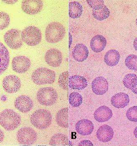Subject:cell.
Here are the masks:
<instances>
[{
	"mask_svg": "<svg viewBox=\"0 0 137 146\" xmlns=\"http://www.w3.org/2000/svg\"><path fill=\"white\" fill-rule=\"evenodd\" d=\"M21 121L20 115L11 109H5L0 113V125L8 131L17 128L20 124Z\"/></svg>",
	"mask_w": 137,
	"mask_h": 146,
	"instance_id": "obj_1",
	"label": "cell"
},
{
	"mask_svg": "<svg viewBox=\"0 0 137 146\" xmlns=\"http://www.w3.org/2000/svg\"><path fill=\"white\" fill-rule=\"evenodd\" d=\"M30 121L32 124L38 129L41 130L47 129L51 124L52 115L46 109H39L32 115Z\"/></svg>",
	"mask_w": 137,
	"mask_h": 146,
	"instance_id": "obj_2",
	"label": "cell"
},
{
	"mask_svg": "<svg viewBox=\"0 0 137 146\" xmlns=\"http://www.w3.org/2000/svg\"><path fill=\"white\" fill-rule=\"evenodd\" d=\"M66 34L65 28L58 22L49 24L45 29V38L49 43H57L62 40Z\"/></svg>",
	"mask_w": 137,
	"mask_h": 146,
	"instance_id": "obj_3",
	"label": "cell"
},
{
	"mask_svg": "<svg viewBox=\"0 0 137 146\" xmlns=\"http://www.w3.org/2000/svg\"><path fill=\"white\" fill-rule=\"evenodd\" d=\"M55 72L47 68H40L36 70L32 75V79L37 85L52 84L55 80Z\"/></svg>",
	"mask_w": 137,
	"mask_h": 146,
	"instance_id": "obj_4",
	"label": "cell"
},
{
	"mask_svg": "<svg viewBox=\"0 0 137 146\" xmlns=\"http://www.w3.org/2000/svg\"><path fill=\"white\" fill-rule=\"evenodd\" d=\"M58 94L55 90L51 87H46L39 89L37 93V100L39 103L50 106L55 103Z\"/></svg>",
	"mask_w": 137,
	"mask_h": 146,
	"instance_id": "obj_5",
	"label": "cell"
},
{
	"mask_svg": "<svg viewBox=\"0 0 137 146\" xmlns=\"http://www.w3.org/2000/svg\"><path fill=\"white\" fill-rule=\"evenodd\" d=\"M22 40L30 46L37 45L41 42L42 34L36 27L29 26L24 29L21 34Z\"/></svg>",
	"mask_w": 137,
	"mask_h": 146,
	"instance_id": "obj_6",
	"label": "cell"
},
{
	"mask_svg": "<svg viewBox=\"0 0 137 146\" xmlns=\"http://www.w3.org/2000/svg\"><path fill=\"white\" fill-rule=\"evenodd\" d=\"M21 34L20 30L14 29H10L5 34V42L12 49H18L23 44Z\"/></svg>",
	"mask_w": 137,
	"mask_h": 146,
	"instance_id": "obj_7",
	"label": "cell"
},
{
	"mask_svg": "<svg viewBox=\"0 0 137 146\" xmlns=\"http://www.w3.org/2000/svg\"><path fill=\"white\" fill-rule=\"evenodd\" d=\"M17 137L20 144L31 145L36 142L37 134L34 129L31 127H23L17 132Z\"/></svg>",
	"mask_w": 137,
	"mask_h": 146,
	"instance_id": "obj_8",
	"label": "cell"
},
{
	"mask_svg": "<svg viewBox=\"0 0 137 146\" xmlns=\"http://www.w3.org/2000/svg\"><path fill=\"white\" fill-rule=\"evenodd\" d=\"M3 87L5 92L12 94L18 92L21 87L20 79L14 75L6 76L3 81Z\"/></svg>",
	"mask_w": 137,
	"mask_h": 146,
	"instance_id": "obj_9",
	"label": "cell"
},
{
	"mask_svg": "<svg viewBox=\"0 0 137 146\" xmlns=\"http://www.w3.org/2000/svg\"><path fill=\"white\" fill-rule=\"evenodd\" d=\"M13 69L19 73H23L28 71L31 66L30 59L24 56H17L14 58L12 62Z\"/></svg>",
	"mask_w": 137,
	"mask_h": 146,
	"instance_id": "obj_10",
	"label": "cell"
},
{
	"mask_svg": "<svg viewBox=\"0 0 137 146\" xmlns=\"http://www.w3.org/2000/svg\"><path fill=\"white\" fill-rule=\"evenodd\" d=\"M43 2L41 0H26L22 3V9L27 14L33 15L41 11L43 9Z\"/></svg>",
	"mask_w": 137,
	"mask_h": 146,
	"instance_id": "obj_11",
	"label": "cell"
},
{
	"mask_svg": "<svg viewBox=\"0 0 137 146\" xmlns=\"http://www.w3.org/2000/svg\"><path fill=\"white\" fill-rule=\"evenodd\" d=\"M45 60L49 66L55 68L58 67L62 63L63 55L58 49L52 48L46 52Z\"/></svg>",
	"mask_w": 137,
	"mask_h": 146,
	"instance_id": "obj_12",
	"label": "cell"
},
{
	"mask_svg": "<svg viewBox=\"0 0 137 146\" xmlns=\"http://www.w3.org/2000/svg\"><path fill=\"white\" fill-rule=\"evenodd\" d=\"M14 106L23 113L29 112L33 107V102L29 96L21 95L18 96L14 101Z\"/></svg>",
	"mask_w": 137,
	"mask_h": 146,
	"instance_id": "obj_13",
	"label": "cell"
},
{
	"mask_svg": "<svg viewBox=\"0 0 137 146\" xmlns=\"http://www.w3.org/2000/svg\"><path fill=\"white\" fill-rule=\"evenodd\" d=\"M109 84L107 80L103 77H98L92 82V89L97 95H103L108 90Z\"/></svg>",
	"mask_w": 137,
	"mask_h": 146,
	"instance_id": "obj_14",
	"label": "cell"
},
{
	"mask_svg": "<svg viewBox=\"0 0 137 146\" xmlns=\"http://www.w3.org/2000/svg\"><path fill=\"white\" fill-rule=\"evenodd\" d=\"M114 133L111 127L107 125L100 126L97 132V137L100 142H106L111 141L114 136Z\"/></svg>",
	"mask_w": 137,
	"mask_h": 146,
	"instance_id": "obj_15",
	"label": "cell"
},
{
	"mask_svg": "<svg viewBox=\"0 0 137 146\" xmlns=\"http://www.w3.org/2000/svg\"><path fill=\"white\" fill-rule=\"evenodd\" d=\"M112 115L113 113L111 110L105 106L99 107L94 113L95 120L99 123L108 121L111 119Z\"/></svg>",
	"mask_w": 137,
	"mask_h": 146,
	"instance_id": "obj_16",
	"label": "cell"
},
{
	"mask_svg": "<svg viewBox=\"0 0 137 146\" xmlns=\"http://www.w3.org/2000/svg\"><path fill=\"white\" fill-rule=\"evenodd\" d=\"M76 129L80 135L83 136L88 135L92 133L94 130V124L90 120L82 119L76 123Z\"/></svg>",
	"mask_w": 137,
	"mask_h": 146,
	"instance_id": "obj_17",
	"label": "cell"
},
{
	"mask_svg": "<svg viewBox=\"0 0 137 146\" xmlns=\"http://www.w3.org/2000/svg\"><path fill=\"white\" fill-rule=\"evenodd\" d=\"M130 102L128 95L125 93L116 94L111 98V104L115 108L122 109L128 104Z\"/></svg>",
	"mask_w": 137,
	"mask_h": 146,
	"instance_id": "obj_18",
	"label": "cell"
},
{
	"mask_svg": "<svg viewBox=\"0 0 137 146\" xmlns=\"http://www.w3.org/2000/svg\"><path fill=\"white\" fill-rule=\"evenodd\" d=\"M72 54L73 58L76 61L82 62L88 58L89 55V51L84 44H78L74 47Z\"/></svg>",
	"mask_w": 137,
	"mask_h": 146,
	"instance_id": "obj_19",
	"label": "cell"
},
{
	"mask_svg": "<svg viewBox=\"0 0 137 146\" xmlns=\"http://www.w3.org/2000/svg\"><path fill=\"white\" fill-rule=\"evenodd\" d=\"M10 62V54L7 48L0 42V75L8 68Z\"/></svg>",
	"mask_w": 137,
	"mask_h": 146,
	"instance_id": "obj_20",
	"label": "cell"
},
{
	"mask_svg": "<svg viewBox=\"0 0 137 146\" xmlns=\"http://www.w3.org/2000/svg\"><path fill=\"white\" fill-rule=\"evenodd\" d=\"M87 86V81L83 76L74 75L69 78V86L73 90H81Z\"/></svg>",
	"mask_w": 137,
	"mask_h": 146,
	"instance_id": "obj_21",
	"label": "cell"
},
{
	"mask_svg": "<svg viewBox=\"0 0 137 146\" xmlns=\"http://www.w3.org/2000/svg\"><path fill=\"white\" fill-rule=\"evenodd\" d=\"M107 45L105 38L101 35H97L92 38L90 42L92 50L96 53H99L105 49Z\"/></svg>",
	"mask_w": 137,
	"mask_h": 146,
	"instance_id": "obj_22",
	"label": "cell"
},
{
	"mask_svg": "<svg viewBox=\"0 0 137 146\" xmlns=\"http://www.w3.org/2000/svg\"><path fill=\"white\" fill-rule=\"evenodd\" d=\"M120 58V55L117 50L111 49L108 50L104 57V61L109 66H114L118 63Z\"/></svg>",
	"mask_w": 137,
	"mask_h": 146,
	"instance_id": "obj_23",
	"label": "cell"
},
{
	"mask_svg": "<svg viewBox=\"0 0 137 146\" xmlns=\"http://www.w3.org/2000/svg\"><path fill=\"white\" fill-rule=\"evenodd\" d=\"M123 84L126 88L131 90L135 94H137V75L135 74H127L123 80Z\"/></svg>",
	"mask_w": 137,
	"mask_h": 146,
	"instance_id": "obj_24",
	"label": "cell"
},
{
	"mask_svg": "<svg viewBox=\"0 0 137 146\" xmlns=\"http://www.w3.org/2000/svg\"><path fill=\"white\" fill-rule=\"evenodd\" d=\"M68 109L64 108L60 110L57 113L56 121L59 126L63 128L68 127Z\"/></svg>",
	"mask_w": 137,
	"mask_h": 146,
	"instance_id": "obj_25",
	"label": "cell"
},
{
	"mask_svg": "<svg viewBox=\"0 0 137 146\" xmlns=\"http://www.w3.org/2000/svg\"><path fill=\"white\" fill-rule=\"evenodd\" d=\"M83 9L82 5L77 1L71 2L69 3L68 15L73 19L79 18L83 13Z\"/></svg>",
	"mask_w": 137,
	"mask_h": 146,
	"instance_id": "obj_26",
	"label": "cell"
},
{
	"mask_svg": "<svg viewBox=\"0 0 137 146\" xmlns=\"http://www.w3.org/2000/svg\"><path fill=\"white\" fill-rule=\"evenodd\" d=\"M49 144L51 146H68L69 141L64 134L57 133L52 137Z\"/></svg>",
	"mask_w": 137,
	"mask_h": 146,
	"instance_id": "obj_27",
	"label": "cell"
},
{
	"mask_svg": "<svg viewBox=\"0 0 137 146\" xmlns=\"http://www.w3.org/2000/svg\"><path fill=\"white\" fill-rule=\"evenodd\" d=\"M110 13L109 9L105 5L100 10H93L92 12L93 16L95 19L99 21H102L107 19L109 17Z\"/></svg>",
	"mask_w": 137,
	"mask_h": 146,
	"instance_id": "obj_28",
	"label": "cell"
},
{
	"mask_svg": "<svg viewBox=\"0 0 137 146\" xmlns=\"http://www.w3.org/2000/svg\"><path fill=\"white\" fill-rule=\"evenodd\" d=\"M69 103L74 107H78L82 104L83 97L77 92H73L69 96Z\"/></svg>",
	"mask_w": 137,
	"mask_h": 146,
	"instance_id": "obj_29",
	"label": "cell"
},
{
	"mask_svg": "<svg viewBox=\"0 0 137 146\" xmlns=\"http://www.w3.org/2000/svg\"><path fill=\"white\" fill-rule=\"evenodd\" d=\"M126 66L131 70L137 71V56L133 54L129 55L125 60Z\"/></svg>",
	"mask_w": 137,
	"mask_h": 146,
	"instance_id": "obj_30",
	"label": "cell"
},
{
	"mask_svg": "<svg viewBox=\"0 0 137 146\" xmlns=\"http://www.w3.org/2000/svg\"><path fill=\"white\" fill-rule=\"evenodd\" d=\"M59 86L62 89L68 90V71L63 72L60 75L58 79Z\"/></svg>",
	"mask_w": 137,
	"mask_h": 146,
	"instance_id": "obj_31",
	"label": "cell"
},
{
	"mask_svg": "<svg viewBox=\"0 0 137 146\" xmlns=\"http://www.w3.org/2000/svg\"><path fill=\"white\" fill-rule=\"evenodd\" d=\"M10 23V18L9 15L4 12H0V30L8 27Z\"/></svg>",
	"mask_w": 137,
	"mask_h": 146,
	"instance_id": "obj_32",
	"label": "cell"
},
{
	"mask_svg": "<svg viewBox=\"0 0 137 146\" xmlns=\"http://www.w3.org/2000/svg\"><path fill=\"white\" fill-rule=\"evenodd\" d=\"M126 116L130 121L137 122V106L130 108L127 111Z\"/></svg>",
	"mask_w": 137,
	"mask_h": 146,
	"instance_id": "obj_33",
	"label": "cell"
},
{
	"mask_svg": "<svg viewBox=\"0 0 137 146\" xmlns=\"http://www.w3.org/2000/svg\"><path fill=\"white\" fill-rule=\"evenodd\" d=\"M86 1L90 8L95 10H100L105 5L103 0H87Z\"/></svg>",
	"mask_w": 137,
	"mask_h": 146,
	"instance_id": "obj_34",
	"label": "cell"
},
{
	"mask_svg": "<svg viewBox=\"0 0 137 146\" xmlns=\"http://www.w3.org/2000/svg\"><path fill=\"white\" fill-rule=\"evenodd\" d=\"M79 146H96L94 145L90 140H85L81 141L78 144Z\"/></svg>",
	"mask_w": 137,
	"mask_h": 146,
	"instance_id": "obj_35",
	"label": "cell"
},
{
	"mask_svg": "<svg viewBox=\"0 0 137 146\" xmlns=\"http://www.w3.org/2000/svg\"><path fill=\"white\" fill-rule=\"evenodd\" d=\"M4 135L3 131L0 129V143L2 142L4 139Z\"/></svg>",
	"mask_w": 137,
	"mask_h": 146,
	"instance_id": "obj_36",
	"label": "cell"
},
{
	"mask_svg": "<svg viewBox=\"0 0 137 146\" xmlns=\"http://www.w3.org/2000/svg\"><path fill=\"white\" fill-rule=\"evenodd\" d=\"M17 1H3L5 3H8V4H14L15 3L17 2Z\"/></svg>",
	"mask_w": 137,
	"mask_h": 146,
	"instance_id": "obj_37",
	"label": "cell"
},
{
	"mask_svg": "<svg viewBox=\"0 0 137 146\" xmlns=\"http://www.w3.org/2000/svg\"><path fill=\"white\" fill-rule=\"evenodd\" d=\"M133 46H134L135 50L137 51V37L135 38L134 42H133Z\"/></svg>",
	"mask_w": 137,
	"mask_h": 146,
	"instance_id": "obj_38",
	"label": "cell"
},
{
	"mask_svg": "<svg viewBox=\"0 0 137 146\" xmlns=\"http://www.w3.org/2000/svg\"><path fill=\"white\" fill-rule=\"evenodd\" d=\"M133 134H134L135 137L137 139V127L135 128V129L134 130V132H133Z\"/></svg>",
	"mask_w": 137,
	"mask_h": 146,
	"instance_id": "obj_39",
	"label": "cell"
},
{
	"mask_svg": "<svg viewBox=\"0 0 137 146\" xmlns=\"http://www.w3.org/2000/svg\"><path fill=\"white\" fill-rule=\"evenodd\" d=\"M136 24L137 25V19H136Z\"/></svg>",
	"mask_w": 137,
	"mask_h": 146,
	"instance_id": "obj_40",
	"label": "cell"
},
{
	"mask_svg": "<svg viewBox=\"0 0 137 146\" xmlns=\"http://www.w3.org/2000/svg\"><path fill=\"white\" fill-rule=\"evenodd\" d=\"M30 146L27 145V146Z\"/></svg>",
	"mask_w": 137,
	"mask_h": 146,
	"instance_id": "obj_41",
	"label": "cell"
},
{
	"mask_svg": "<svg viewBox=\"0 0 137 146\" xmlns=\"http://www.w3.org/2000/svg\"></svg>",
	"mask_w": 137,
	"mask_h": 146,
	"instance_id": "obj_42",
	"label": "cell"
}]
</instances>
